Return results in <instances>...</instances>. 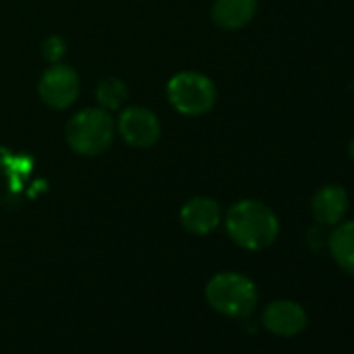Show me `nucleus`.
<instances>
[{
  "label": "nucleus",
  "instance_id": "obj_1",
  "mask_svg": "<svg viewBox=\"0 0 354 354\" xmlns=\"http://www.w3.org/2000/svg\"><path fill=\"white\" fill-rule=\"evenodd\" d=\"M230 240L250 252L269 248L279 236V219L275 211L254 198L238 201L223 217Z\"/></svg>",
  "mask_w": 354,
  "mask_h": 354
},
{
  "label": "nucleus",
  "instance_id": "obj_2",
  "mask_svg": "<svg viewBox=\"0 0 354 354\" xmlns=\"http://www.w3.org/2000/svg\"><path fill=\"white\" fill-rule=\"evenodd\" d=\"M117 136L113 113L90 106L82 109L67 121L65 127V140L69 148L80 156H100L104 154Z\"/></svg>",
  "mask_w": 354,
  "mask_h": 354
},
{
  "label": "nucleus",
  "instance_id": "obj_3",
  "mask_svg": "<svg viewBox=\"0 0 354 354\" xmlns=\"http://www.w3.org/2000/svg\"><path fill=\"white\" fill-rule=\"evenodd\" d=\"M205 298L213 310L230 319H248L259 304V290L250 277L236 271H223L209 279Z\"/></svg>",
  "mask_w": 354,
  "mask_h": 354
},
{
  "label": "nucleus",
  "instance_id": "obj_4",
  "mask_svg": "<svg viewBox=\"0 0 354 354\" xmlns=\"http://www.w3.org/2000/svg\"><path fill=\"white\" fill-rule=\"evenodd\" d=\"M169 104L184 117H203L217 104L215 82L201 71H180L167 82Z\"/></svg>",
  "mask_w": 354,
  "mask_h": 354
},
{
  "label": "nucleus",
  "instance_id": "obj_5",
  "mask_svg": "<svg viewBox=\"0 0 354 354\" xmlns=\"http://www.w3.org/2000/svg\"><path fill=\"white\" fill-rule=\"evenodd\" d=\"M82 82L73 67L65 63L50 65L38 80V96L53 111H67L80 98Z\"/></svg>",
  "mask_w": 354,
  "mask_h": 354
},
{
  "label": "nucleus",
  "instance_id": "obj_6",
  "mask_svg": "<svg viewBox=\"0 0 354 354\" xmlns=\"http://www.w3.org/2000/svg\"><path fill=\"white\" fill-rule=\"evenodd\" d=\"M117 133L133 148H150L160 140L162 127L154 111L142 104H129L119 111L115 119Z\"/></svg>",
  "mask_w": 354,
  "mask_h": 354
},
{
  "label": "nucleus",
  "instance_id": "obj_7",
  "mask_svg": "<svg viewBox=\"0 0 354 354\" xmlns=\"http://www.w3.org/2000/svg\"><path fill=\"white\" fill-rule=\"evenodd\" d=\"M263 327L279 337H294L306 327V310L294 300H273L263 308Z\"/></svg>",
  "mask_w": 354,
  "mask_h": 354
},
{
  "label": "nucleus",
  "instance_id": "obj_8",
  "mask_svg": "<svg viewBox=\"0 0 354 354\" xmlns=\"http://www.w3.org/2000/svg\"><path fill=\"white\" fill-rule=\"evenodd\" d=\"M223 221L221 205L211 196H194L180 209V223L192 236H209Z\"/></svg>",
  "mask_w": 354,
  "mask_h": 354
},
{
  "label": "nucleus",
  "instance_id": "obj_9",
  "mask_svg": "<svg viewBox=\"0 0 354 354\" xmlns=\"http://www.w3.org/2000/svg\"><path fill=\"white\" fill-rule=\"evenodd\" d=\"M310 213L319 225L342 223L348 213V192L337 184L321 186L310 201Z\"/></svg>",
  "mask_w": 354,
  "mask_h": 354
},
{
  "label": "nucleus",
  "instance_id": "obj_10",
  "mask_svg": "<svg viewBox=\"0 0 354 354\" xmlns=\"http://www.w3.org/2000/svg\"><path fill=\"white\" fill-rule=\"evenodd\" d=\"M259 9V0H215L211 7V19L225 32H238L246 28Z\"/></svg>",
  "mask_w": 354,
  "mask_h": 354
},
{
  "label": "nucleus",
  "instance_id": "obj_11",
  "mask_svg": "<svg viewBox=\"0 0 354 354\" xmlns=\"http://www.w3.org/2000/svg\"><path fill=\"white\" fill-rule=\"evenodd\" d=\"M329 252L335 265L354 277V221L337 223V227L329 236Z\"/></svg>",
  "mask_w": 354,
  "mask_h": 354
},
{
  "label": "nucleus",
  "instance_id": "obj_12",
  "mask_svg": "<svg viewBox=\"0 0 354 354\" xmlns=\"http://www.w3.org/2000/svg\"><path fill=\"white\" fill-rule=\"evenodd\" d=\"M96 102L100 109L109 111V113H115V111H121L129 98V90H127V84L119 77H104L96 84Z\"/></svg>",
  "mask_w": 354,
  "mask_h": 354
},
{
  "label": "nucleus",
  "instance_id": "obj_13",
  "mask_svg": "<svg viewBox=\"0 0 354 354\" xmlns=\"http://www.w3.org/2000/svg\"><path fill=\"white\" fill-rule=\"evenodd\" d=\"M67 55V42L63 36H48L44 42H42V59L48 63V65H57V63H63Z\"/></svg>",
  "mask_w": 354,
  "mask_h": 354
},
{
  "label": "nucleus",
  "instance_id": "obj_14",
  "mask_svg": "<svg viewBox=\"0 0 354 354\" xmlns=\"http://www.w3.org/2000/svg\"><path fill=\"white\" fill-rule=\"evenodd\" d=\"M348 154H350V158H352V162H354V138H352V142L348 144Z\"/></svg>",
  "mask_w": 354,
  "mask_h": 354
}]
</instances>
